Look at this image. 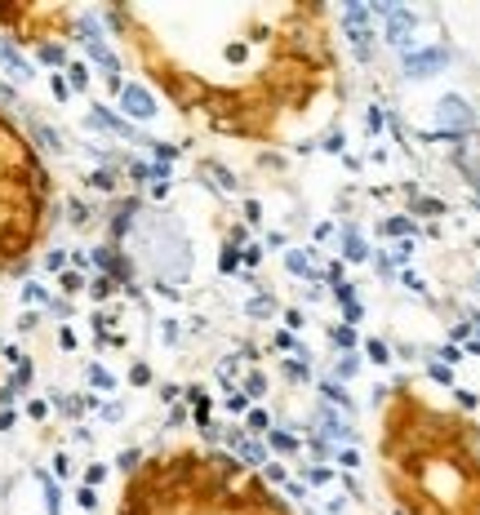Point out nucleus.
<instances>
[{"label":"nucleus","instance_id":"nucleus-5","mask_svg":"<svg viewBox=\"0 0 480 515\" xmlns=\"http://www.w3.org/2000/svg\"><path fill=\"white\" fill-rule=\"evenodd\" d=\"M72 23H76L72 9H40V5H9V9H0V27H5L13 40H27V45L62 40L72 31Z\"/></svg>","mask_w":480,"mask_h":515},{"label":"nucleus","instance_id":"nucleus-1","mask_svg":"<svg viewBox=\"0 0 480 515\" xmlns=\"http://www.w3.org/2000/svg\"><path fill=\"white\" fill-rule=\"evenodd\" d=\"M138 72L218 138L280 147L316 129L342 80L325 5L107 9Z\"/></svg>","mask_w":480,"mask_h":515},{"label":"nucleus","instance_id":"nucleus-4","mask_svg":"<svg viewBox=\"0 0 480 515\" xmlns=\"http://www.w3.org/2000/svg\"><path fill=\"white\" fill-rule=\"evenodd\" d=\"M54 209L49 169L27 134L0 111V276L18 271L40 249Z\"/></svg>","mask_w":480,"mask_h":515},{"label":"nucleus","instance_id":"nucleus-3","mask_svg":"<svg viewBox=\"0 0 480 515\" xmlns=\"http://www.w3.org/2000/svg\"><path fill=\"white\" fill-rule=\"evenodd\" d=\"M116 515H294V506L245 462L174 444L129 467Z\"/></svg>","mask_w":480,"mask_h":515},{"label":"nucleus","instance_id":"nucleus-2","mask_svg":"<svg viewBox=\"0 0 480 515\" xmlns=\"http://www.w3.org/2000/svg\"><path fill=\"white\" fill-rule=\"evenodd\" d=\"M374 453L391 515H480V426L391 387L378 404Z\"/></svg>","mask_w":480,"mask_h":515}]
</instances>
